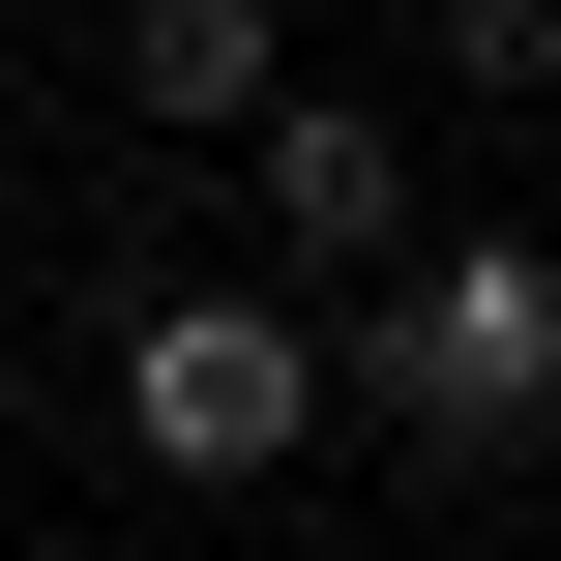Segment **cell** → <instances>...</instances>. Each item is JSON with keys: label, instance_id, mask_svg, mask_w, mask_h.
<instances>
[{"label": "cell", "instance_id": "6da1fadb", "mask_svg": "<svg viewBox=\"0 0 561 561\" xmlns=\"http://www.w3.org/2000/svg\"><path fill=\"white\" fill-rule=\"evenodd\" d=\"M325 385H355V296H296V266H148L118 296V444L178 503H266L325 444Z\"/></svg>", "mask_w": 561, "mask_h": 561}, {"label": "cell", "instance_id": "7a4b0ae2", "mask_svg": "<svg viewBox=\"0 0 561 561\" xmlns=\"http://www.w3.org/2000/svg\"><path fill=\"white\" fill-rule=\"evenodd\" d=\"M355 385H385L414 473H561V207L533 237H444L414 207V266L355 296Z\"/></svg>", "mask_w": 561, "mask_h": 561}, {"label": "cell", "instance_id": "3957f363", "mask_svg": "<svg viewBox=\"0 0 561 561\" xmlns=\"http://www.w3.org/2000/svg\"><path fill=\"white\" fill-rule=\"evenodd\" d=\"M237 207H266L296 296H385V266H414V118H385V89H266V118H237Z\"/></svg>", "mask_w": 561, "mask_h": 561}, {"label": "cell", "instance_id": "277c9868", "mask_svg": "<svg viewBox=\"0 0 561 561\" xmlns=\"http://www.w3.org/2000/svg\"><path fill=\"white\" fill-rule=\"evenodd\" d=\"M266 89H296V30H266V0H118V118H148V148H237Z\"/></svg>", "mask_w": 561, "mask_h": 561}, {"label": "cell", "instance_id": "5b68a950", "mask_svg": "<svg viewBox=\"0 0 561 561\" xmlns=\"http://www.w3.org/2000/svg\"><path fill=\"white\" fill-rule=\"evenodd\" d=\"M414 89H473V118H561V0H414Z\"/></svg>", "mask_w": 561, "mask_h": 561}]
</instances>
